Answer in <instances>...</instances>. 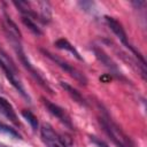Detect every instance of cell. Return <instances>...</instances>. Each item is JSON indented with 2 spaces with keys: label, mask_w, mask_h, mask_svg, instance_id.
<instances>
[{
  "label": "cell",
  "mask_w": 147,
  "mask_h": 147,
  "mask_svg": "<svg viewBox=\"0 0 147 147\" xmlns=\"http://www.w3.org/2000/svg\"><path fill=\"white\" fill-rule=\"evenodd\" d=\"M100 123L117 147H134L130 138H127V136L108 116H101Z\"/></svg>",
  "instance_id": "6da1fadb"
},
{
  "label": "cell",
  "mask_w": 147,
  "mask_h": 147,
  "mask_svg": "<svg viewBox=\"0 0 147 147\" xmlns=\"http://www.w3.org/2000/svg\"><path fill=\"white\" fill-rule=\"evenodd\" d=\"M0 67H1L2 70L5 71L6 77H7L8 80L11 83V85L20 92V94H21L23 98H25V99L29 100V95L26 94V92H25V90H24V87H23V85H22V83H21V80H20V78H18V76H17V70H16L14 63H13V62L10 61V59H9L3 52H1V51H0Z\"/></svg>",
  "instance_id": "7a4b0ae2"
},
{
  "label": "cell",
  "mask_w": 147,
  "mask_h": 147,
  "mask_svg": "<svg viewBox=\"0 0 147 147\" xmlns=\"http://www.w3.org/2000/svg\"><path fill=\"white\" fill-rule=\"evenodd\" d=\"M8 38L10 39V42L13 44V46H14V48H15V52H16V54L18 55L21 62L24 64V67L30 71V74L34 77V79H36V80H37L44 88H46L47 91H49V92L52 93V88L48 86L47 82H45V79L40 76V74L32 67V64H31V63L29 62V60L26 59V56H25V54H24V52H23V49H22V46H21V44H20V39L13 37V36H8Z\"/></svg>",
  "instance_id": "3957f363"
},
{
  "label": "cell",
  "mask_w": 147,
  "mask_h": 147,
  "mask_svg": "<svg viewBox=\"0 0 147 147\" xmlns=\"http://www.w3.org/2000/svg\"><path fill=\"white\" fill-rule=\"evenodd\" d=\"M106 22H107V24H108V26L110 28V30L117 36V38L119 39V41L126 47V48H129L139 60H140V62H141V64L142 65H145V60H144V57L141 56V54L129 42V40H127V36H126V33H125V31H124V29H123V26L121 25V23L118 22V21H116L115 18H113V17H109V16H106Z\"/></svg>",
  "instance_id": "277c9868"
},
{
  "label": "cell",
  "mask_w": 147,
  "mask_h": 147,
  "mask_svg": "<svg viewBox=\"0 0 147 147\" xmlns=\"http://www.w3.org/2000/svg\"><path fill=\"white\" fill-rule=\"evenodd\" d=\"M47 57H49L53 62H55V64H57L62 70H64L65 72H68L71 77H74L79 84H82V85H86L87 84V78L78 70V69H76L75 67H72L71 64H69L68 62H65V61H63L62 59H60V57H57V56H55L54 54H52V53H49L48 51H45V49H40Z\"/></svg>",
  "instance_id": "5b68a950"
},
{
  "label": "cell",
  "mask_w": 147,
  "mask_h": 147,
  "mask_svg": "<svg viewBox=\"0 0 147 147\" xmlns=\"http://www.w3.org/2000/svg\"><path fill=\"white\" fill-rule=\"evenodd\" d=\"M41 100H42L44 105L47 107L48 111H49L52 115H54L55 117H57V118H59V119H60V121H61L65 126H68V127L72 129L71 119H70L69 115L65 113V110H64V109H62L61 107H59L57 105H55V103L51 102L49 100H47V99H45V98H42Z\"/></svg>",
  "instance_id": "8992f818"
},
{
  "label": "cell",
  "mask_w": 147,
  "mask_h": 147,
  "mask_svg": "<svg viewBox=\"0 0 147 147\" xmlns=\"http://www.w3.org/2000/svg\"><path fill=\"white\" fill-rule=\"evenodd\" d=\"M41 137H42L44 141L49 147H53L54 145H57L59 134L53 130V127L49 124H44L41 126Z\"/></svg>",
  "instance_id": "52a82bcc"
},
{
  "label": "cell",
  "mask_w": 147,
  "mask_h": 147,
  "mask_svg": "<svg viewBox=\"0 0 147 147\" xmlns=\"http://www.w3.org/2000/svg\"><path fill=\"white\" fill-rule=\"evenodd\" d=\"M0 114H2L3 116H6L8 119H10L14 124H18L17 121V115L13 108V106L2 96H0Z\"/></svg>",
  "instance_id": "ba28073f"
},
{
  "label": "cell",
  "mask_w": 147,
  "mask_h": 147,
  "mask_svg": "<svg viewBox=\"0 0 147 147\" xmlns=\"http://www.w3.org/2000/svg\"><path fill=\"white\" fill-rule=\"evenodd\" d=\"M93 51H94V54H95V56L108 68V69H110L116 76H119L121 77V72L118 71V69H117V67H116V64L111 61V59L102 51V49H100V48H96V47H94L93 48Z\"/></svg>",
  "instance_id": "9c48e42d"
},
{
  "label": "cell",
  "mask_w": 147,
  "mask_h": 147,
  "mask_svg": "<svg viewBox=\"0 0 147 147\" xmlns=\"http://www.w3.org/2000/svg\"><path fill=\"white\" fill-rule=\"evenodd\" d=\"M55 46H56L57 48H60V49H64V51L70 52L76 59L82 60V56L79 55V53L76 51V48H75L68 40H65V39H59V40L55 41Z\"/></svg>",
  "instance_id": "30bf717a"
},
{
  "label": "cell",
  "mask_w": 147,
  "mask_h": 147,
  "mask_svg": "<svg viewBox=\"0 0 147 147\" xmlns=\"http://www.w3.org/2000/svg\"><path fill=\"white\" fill-rule=\"evenodd\" d=\"M60 85L69 93V95L75 100V101H77V102H79L80 105H84V106H86V102H85V100H84V98L80 95V93L76 90V88H74L72 86H70L69 84H67V83H64V82H60Z\"/></svg>",
  "instance_id": "8fae6325"
},
{
  "label": "cell",
  "mask_w": 147,
  "mask_h": 147,
  "mask_svg": "<svg viewBox=\"0 0 147 147\" xmlns=\"http://www.w3.org/2000/svg\"><path fill=\"white\" fill-rule=\"evenodd\" d=\"M22 21H23V23H24L34 34H37V36H40V34H41V30L39 29V26L36 24V22H34L32 18H30V17H28V16H22Z\"/></svg>",
  "instance_id": "7c38bea8"
},
{
  "label": "cell",
  "mask_w": 147,
  "mask_h": 147,
  "mask_svg": "<svg viewBox=\"0 0 147 147\" xmlns=\"http://www.w3.org/2000/svg\"><path fill=\"white\" fill-rule=\"evenodd\" d=\"M0 132L1 133H5L9 137H13V138H16V139H21V134L13 127L3 124V123H0Z\"/></svg>",
  "instance_id": "4fadbf2b"
},
{
  "label": "cell",
  "mask_w": 147,
  "mask_h": 147,
  "mask_svg": "<svg viewBox=\"0 0 147 147\" xmlns=\"http://www.w3.org/2000/svg\"><path fill=\"white\" fill-rule=\"evenodd\" d=\"M22 116L30 123V125H31V127L33 130H37L38 129V119H37V117L30 110H23L22 111Z\"/></svg>",
  "instance_id": "5bb4252c"
},
{
  "label": "cell",
  "mask_w": 147,
  "mask_h": 147,
  "mask_svg": "<svg viewBox=\"0 0 147 147\" xmlns=\"http://www.w3.org/2000/svg\"><path fill=\"white\" fill-rule=\"evenodd\" d=\"M91 140H92L98 147H108L107 144H105L102 140H100V139H98V138H95V137H91Z\"/></svg>",
  "instance_id": "9a60e30c"
},
{
  "label": "cell",
  "mask_w": 147,
  "mask_h": 147,
  "mask_svg": "<svg viewBox=\"0 0 147 147\" xmlns=\"http://www.w3.org/2000/svg\"><path fill=\"white\" fill-rule=\"evenodd\" d=\"M0 147H8V146L5 145V144H2V142H0Z\"/></svg>",
  "instance_id": "2e32d148"
},
{
  "label": "cell",
  "mask_w": 147,
  "mask_h": 147,
  "mask_svg": "<svg viewBox=\"0 0 147 147\" xmlns=\"http://www.w3.org/2000/svg\"><path fill=\"white\" fill-rule=\"evenodd\" d=\"M53 147H61V146H59V145H54Z\"/></svg>",
  "instance_id": "e0dca14e"
}]
</instances>
